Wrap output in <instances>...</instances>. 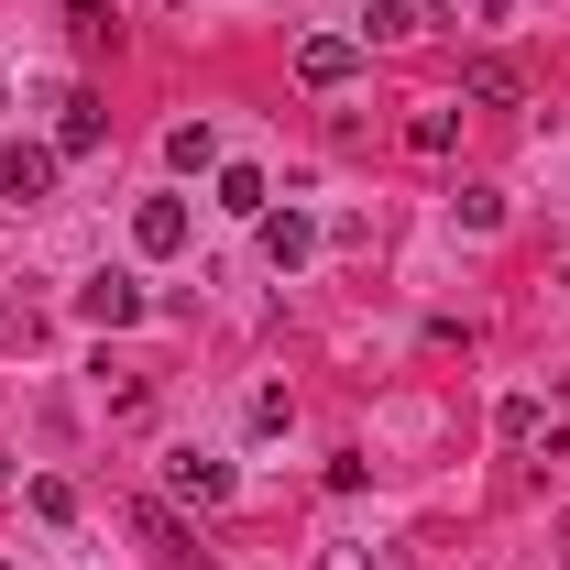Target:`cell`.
Returning <instances> with one entry per match:
<instances>
[{"label": "cell", "mask_w": 570, "mask_h": 570, "mask_svg": "<svg viewBox=\"0 0 570 570\" xmlns=\"http://www.w3.org/2000/svg\"><path fill=\"white\" fill-rule=\"evenodd\" d=\"M362 77V33H307L296 45V88H352Z\"/></svg>", "instance_id": "cell-1"}, {"label": "cell", "mask_w": 570, "mask_h": 570, "mask_svg": "<svg viewBox=\"0 0 570 570\" xmlns=\"http://www.w3.org/2000/svg\"><path fill=\"white\" fill-rule=\"evenodd\" d=\"M56 165H67L56 142H0V198H22V209H33V198L56 187Z\"/></svg>", "instance_id": "cell-2"}, {"label": "cell", "mask_w": 570, "mask_h": 570, "mask_svg": "<svg viewBox=\"0 0 570 570\" xmlns=\"http://www.w3.org/2000/svg\"><path fill=\"white\" fill-rule=\"evenodd\" d=\"M77 318H88V330H132V318H142V285L132 275H88V285H77Z\"/></svg>", "instance_id": "cell-3"}, {"label": "cell", "mask_w": 570, "mask_h": 570, "mask_svg": "<svg viewBox=\"0 0 570 570\" xmlns=\"http://www.w3.org/2000/svg\"><path fill=\"white\" fill-rule=\"evenodd\" d=\"M307 253H318V219H307V209H264V264H275V275H296Z\"/></svg>", "instance_id": "cell-4"}, {"label": "cell", "mask_w": 570, "mask_h": 570, "mask_svg": "<svg viewBox=\"0 0 570 570\" xmlns=\"http://www.w3.org/2000/svg\"><path fill=\"white\" fill-rule=\"evenodd\" d=\"M110 142V110H99V88H67V121H56V154H99Z\"/></svg>", "instance_id": "cell-5"}, {"label": "cell", "mask_w": 570, "mask_h": 570, "mask_svg": "<svg viewBox=\"0 0 570 570\" xmlns=\"http://www.w3.org/2000/svg\"><path fill=\"white\" fill-rule=\"evenodd\" d=\"M504 450H560V417H549V406H538V395H504Z\"/></svg>", "instance_id": "cell-6"}, {"label": "cell", "mask_w": 570, "mask_h": 570, "mask_svg": "<svg viewBox=\"0 0 570 570\" xmlns=\"http://www.w3.org/2000/svg\"><path fill=\"white\" fill-rule=\"evenodd\" d=\"M132 242H142V253H187V198H142Z\"/></svg>", "instance_id": "cell-7"}, {"label": "cell", "mask_w": 570, "mask_h": 570, "mask_svg": "<svg viewBox=\"0 0 570 570\" xmlns=\"http://www.w3.org/2000/svg\"><path fill=\"white\" fill-rule=\"evenodd\" d=\"M165 483H176L187 504H230V461H198V450H176V461H165Z\"/></svg>", "instance_id": "cell-8"}, {"label": "cell", "mask_w": 570, "mask_h": 570, "mask_svg": "<svg viewBox=\"0 0 570 570\" xmlns=\"http://www.w3.org/2000/svg\"><path fill=\"white\" fill-rule=\"evenodd\" d=\"M165 165H176V176H209V165H219V132H209V121H176V132H165Z\"/></svg>", "instance_id": "cell-9"}, {"label": "cell", "mask_w": 570, "mask_h": 570, "mask_svg": "<svg viewBox=\"0 0 570 570\" xmlns=\"http://www.w3.org/2000/svg\"><path fill=\"white\" fill-rule=\"evenodd\" d=\"M219 209H230V219H264V165H219Z\"/></svg>", "instance_id": "cell-10"}, {"label": "cell", "mask_w": 570, "mask_h": 570, "mask_svg": "<svg viewBox=\"0 0 570 570\" xmlns=\"http://www.w3.org/2000/svg\"><path fill=\"white\" fill-rule=\"evenodd\" d=\"M67 33H77V45H110V33H121V11H110V0H67Z\"/></svg>", "instance_id": "cell-11"}, {"label": "cell", "mask_w": 570, "mask_h": 570, "mask_svg": "<svg viewBox=\"0 0 570 570\" xmlns=\"http://www.w3.org/2000/svg\"><path fill=\"white\" fill-rule=\"evenodd\" d=\"M450 219H461V230H504V198H494V187H461Z\"/></svg>", "instance_id": "cell-12"}, {"label": "cell", "mask_w": 570, "mask_h": 570, "mask_svg": "<svg viewBox=\"0 0 570 570\" xmlns=\"http://www.w3.org/2000/svg\"><path fill=\"white\" fill-rule=\"evenodd\" d=\"M461 88H472V99H515V67H504V56H472Z\"/></svg>", "instance_id": "cell-13"}, {"label": "cell", "mask_w": 570, "mask_h": 570, "mask_svg": "<svg viewBox=\"0 0 570 570\" xmlns=\"http://www.w3.org/2000/svg\"><path fill=\"white\" fill-rule=\"evenodd\" d=\"M22 504H33L45 527H67V515H77V494H67V483H56V472H45V483H22Z\"/></svg>", "instance_id": "cell-14"}, {"label": "cell", "mask_w": 570, "mask_h": 570, "mask_svg": "<svg viewBox=\"0 0 570 570\" xmlns=\"http://www.w3.org/2000/svg\"><path fill=\"white\" fill-rule=\"evenodd\" d=\"M450 132H461L450 110H417V121H406V142H417V154H450Z\"/></svg>", "instance_id": "cell-15"}, {"label": "cell", "mask_w": 570, "mask_h": 570, "mask_svg": "<svg viewBox=\"0 0 570 570\" xmlns=\"http://www.w3.org/2000/svg\"><path fill=\"white\" fill-rule=\"evenodd\" d=\"M330 570H406V560H395V549H373V560H362V549H330Z\"/></svg>", "instance_id": "cell-16"}, {"label": "cell", "mask_w": 570, "mask_h": 570, "mask_svg": "<svg viewBox=\"0 0 570 570\" xmlns=\"http://www.w3.org/2000/svg\"><path fill=\"white\" fill-rule=\"evenodd\" d=\"M560 570H570V527H560Z\"/></svg>", "instance_id": "cell-17"}, {"label": "cell", "mask_w": 570, "mask_h": 570, "mask_svg": "<svg viewBox=\"0 0 570 570\" xmlns=\"http://www.w3.org/2000/svg\"><path fill=\"white\" fill-rule=\"evenodd\" d=\"M0 341H11V307H0Z\"/></svg>", "instance_id": "cell-18"}, {"label": "cell", "mask_w": 570, "mask_h": 570, "mask_svg": "<svg viewBox=\"0 0 570 570\" xmlns=\"http://www.w3.org/2000/svg\"><path fill=\"white\" fill-rule=\"evenodd\" d=\"M483 11H504V0H483Z\"/></svg>", "instance_id": "cell-19"}, {"label": "cell", "mask_w": 570, "mask_h": 570, "mask_svg": "<svg viewBox=\"0 0 570 570\" xmlns=\"http://www.w3.org/2000/svg\"><path fill=\"white\" fill-rule=\"evenodd\" d=\"M0 99H11V88H0Z\"/></svg>", "instance_id": "cell-20"}]
</instances>
